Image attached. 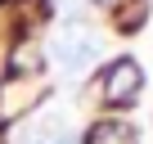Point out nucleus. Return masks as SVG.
<instances>
[{"label":"nucleus","instance_id":"f257e3e1","mask_svg":"<svg viewBox=\"0 0 153 144\" xmlns=\"http://www.w3.org/2000/svg\"><path fill=\"white\" fill-rule=\"evenodd\" d=\"M54 54H59V63L72 72V77H81V72L95 68V59H99V41L95 36H63Z\"/></svg>","mask_w":153,"mask_h":144},{"label":"nucleus","instance_id":"f03ea898","mask_svg":"<svg viewBox=\"0 0 153 144\" xmlns=\"http://www.w3.org/2000/svg\"><path fill=\"white\" fill-rule=\"evenodd\" d=\"M140 63H131V59H122V63H113V72H108V99L113 104H131L135 95H140Z\"/></svg>","mask_w":153,"mask_h":144},{"label":"nucleus","instance_id":"7ed1b4c3","mask_svg":"<svg viewBox=\"0 0 153 144\" xmlns=\"http://www.w3.org/2000/svg\"><path fill=\"white\" fill-rule=\"evenodd\" d=\"M54 144H72V135H59V140H54Z\"/></svg>","mask_w":153,"mask_h":144}]
</instances>
